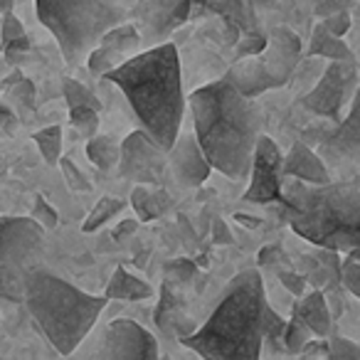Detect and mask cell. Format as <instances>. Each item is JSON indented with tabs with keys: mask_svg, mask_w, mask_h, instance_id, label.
Here are the masks:
<instances>
[{
	"mask_svg": "<svg viewBox=\"0 0 360 360\" xmlns=\"http://www.w3.org/2000/svg\"><path fill=\"white\" fill-rule=\"evenodd\" d=\"M27 314L60 355H72L89 335L109 299L77 289L45 266H32L25 276Z\"/></svg>",
	"mask_w": 360,
	"mask_h": 360,
	"instance_id": "cell-5",
	"label": "cell"
},
{
	"mask_svg": "<svg viewBox=\"0 0 360 360\" xmlns=\"http://www.w3.org/2000/svg\"><path fill=\"white\" fill-rule=\"evenodd\" d=\"M284 328H286V321L269 306V309H266V316H264V340H271V343H274V340H281Z\"/></svg>",
	"mask_w": 360,
	"mask_h": 360,
	"instance_id": "cell-37",
	"label": "cell"
},
{
	"mask_svg": "<svg viewBox=\"0 0 360 360\" xmlns=\"http://www.w3.org/2000/svg\"><path fill=\"white\" fill-rule=\"evenodd\" d=\"M279 281L284 289H289L294 296H304L306 294V276L296 274L291 269H279Z\"/></svg>",
	"mask_w": 360,
	"mask_h": 360,
	"instance_id": "cell-40",
	"label": "cell"
},
{
	"mask_svg": "<svg viewBox=\"0 0 360 360\" xmlns=\"http://www.w3.org/2000/svg\"><path fill=\"white\" fill-rule=\"evenodd\" d=\"M104 296L109 301H143L153 296V289H150V284H146L143 279H139L136 274L126 271L124 266H116L109 284H106V289H104Z\"/></svg>",
	"mask_w": 360,
	"mask_h": 360,
	"instance_id": "cell-18",
	"label": "cell"
},
{
	"mask_svg": "<svg viewBox=\"0 0 360 360\" xmlns=\"http://www.w3.org/2000/svg\"><path fill=\"white\" fill-rule=\"evenodd\" d=\"M131 207L136 210L139 220H155V217L165 215L170 207V195L165 191H158L153 186H136L131 193Z\"/></svg>",
	"mask_w": 360,
	"mask_h": 360,
	"instance_id": "cell-21",
	"label": "cell"
},
{
	"mask_svg": "<svg viewBox=\"0 0 360 360\" xmlns=\"http://www.w3.org/2000/svg\"><path fill=\"white\" fill-rule=\"evenodd\" d=\"M193 3H205L207 6V3H212V0H193Z\"/></svg>",
	"mask_w": 360,
	"mask_h": 360,
	"instance_id": "cell-50",
	"label": "cell"
},
{
	"mask_svg": "<svg viewBox=\"0 0 360 360\" xmlns=\"http://www.w3.org/2000/svg\"><path fill=\"white\" fill-rule=\"evenodd\" d=\"M193 134L205 158L230 180H247L257 139L262 136V106L242 96L222 77L188 96Z\"/></svg>",
	"mask_w": 360,
	"mask_h": 360,
	"instance_id": "cell-1",
	"label": "cell"
},
{
	"mask_svg": "<svg viewBox=\"0 0 360 360\" xmlns=\"http://www.w3.org/2000/svg\"><path fill=\"white\" fill-rule=\"evenodd\" d=\"M207 8L212 13H217L222 20L232 22L242 35L245 32H259L255 6H252L250 0H212V3H207Z\"/></svg>",
	"mask_w": 360,
	"mask_h": 360,
	"instance_id": "cell-20",
	"label": "cell"
},
{
	"mask_svg": "<svg viewBox=\"0 0 360 360\" xmlns=\"http://www.w3.org/2000/svg\"><path fill=\"white\" fill-rule=\"evenodd\" d=\"M91 360H158V343L141 323L116 319L106 326Z\"/></svg>",
	"mask_w": 360,
	"mask_h": 360,
	"instance_id": "cell-10",
	"label": "cell"
},
{
	"mask_svg": "<svg viewBox=\"0 0 360 360\" xmlns=\"http://www.w3.org/2000/svg\"><path fill=\"white\" fill-rule=\"evenodd\" d=\"M281 175L284 178H296L301 183H309V186H323L330 183V170L323 163L319 153L311 148L304 141H294L289 148V153L284 155V163H281Z\"/></svg>",
	"mask_w": 360,
	"mask_h": 360,
	"instance_id": "cell-15",
	"label": "cell"
},
{
	"mask_svg": "<svg viewBox=\"0 0 360 360\" xmlns=\"http://www.w3.org/2000/svg\"><path fill=\"white\" fill-rule=\"evenodd\" d=\"M358 84L360 82L358 72H355V62H328L316 79L314 89L304 96V106L311 114L340 124L343 109L353 101Z\"/></svg>",
	"mask_w": 360,
	"mask_h": 360,
	"instance_id": "cell-8",
	"label": "cell"
},
{
	"mask_svg": "<svg viewBox=\"0 0 360 360\" xmlns=\"http://www.w3.org/2000/svg\"><path fill=\"white\" fill-rule=\"evenodd\" d=\"M269 309L259 269H245L222 291L210 319L180 343L202 360H259Z\"/></svg>",
	"mask_w": 360,
	"mask_h": 360,
	"instance_id": "cell-3",
	"label": "cell"
},
{
	"mask_svg": "<svg viewBox=\"0 0 360 360\" xmlns=\"http://www.w3.org/2000/svg\"><path fill=\"white\" fill-rule=\"evenodd\" d=\"M210 237H212V242L215 245H232V232H230V227L225 225V220H220V217H215L212 220V232H210Z\"/></svg>",
	"mask_w": 360,
	"mask_h": 360,
	"instance_id": "cell-44",
	"label": "cell"
},
{
	"mask_svg": "<svg viewBox=\"0 0 360 360\" xmlns=\"http://www.w3.org/2000/svg\"><path fill=\"white\" fill-rule=\"evenodd\" d=\"M316 153L323 158L326 165H338L360 173V84L348 104V114L326 131Z\"/></svg>",
	"mask_w": 360,
	"mask_h": 360,
	"instance_id": "cell-11",
	"label": "cell"
},
{
	"mask_svg": "<svg viewBox=\"0 0 360 360\" xmlns=\"http://www.w3.org/2000/svg\"><path fill=\"white\" fill-rule=\"evenodd\" d=\"M301 50H304L301 37L289 27H271L266 32V47L262 52V60L274 82V89L291 82L296 67L301 65Z\"/></svg>",
	"mask_w": 360,
	"mask_h": 360,
	"instance_id": "cell-13",
	"label": "cell"
},
{
	"mask_svg": "<svg viewBox=\"0 0 360 360\" xmlns=\"http://www.w3.org/2000/svg\"><path fill=\"white\" fill-rule=\"evenodd\" d=\"M57 165H60V170H62V175H65L67 188H70V191H75V193H89L91 191L89 178L77 168V163L72 158H60V163Z\"/></svg>",
	"mask_w": 360,
	"mask_h": 360,
	"instance_id": "cell-32",
	"label": "cell"
},
{
	"mask_svg": "<svg viewBox=\"0 0 360 360\" xmlns=\"http://www.w3.org/2000/svg\"><path fill=\"white\" fill-rule=\"evenodd\" d=\"M35 11L70 67L84 62L111 27L126 22V8L116 0H35Z\"/></svg>",
	"mask_w": 360,
	"mask_h": 360,
	"instance_id": "cell-6",
	"label": "cell"
},
{
	"mask_svg": "<svg viewBox=\"0 0 360 360\" xmlns=\"http://www.w3.org/2000/svg\"><path fill=\"white\" fill-rule=\"evenodd\" d=\"M32 141H35L37 150H40L42 160H45L47 165H57L62 158V129L60 126H45V129H40L35 136H32Z\"/></svg>",
	"mask_w": 360,
	"mask_h": 360,
	"instance_id": "cell-25",
	"label": "cell"
},
{
	"mask_svg": "<svg viewBox=\"0 0 360 360\" xmlns=\"http://www.w3.org/2000/svg\"><path fill=\"white\" fill-rule=\"evenodd\" d=\"M350 0H314V13L316 18L326 20V18L335 15V13H343L348 11Z\"/></svg>",
	"mask_w": 360,
	"mask_h": 360,
	"instance_id": "cell-39",
	"label": "cell"
},
{
	"mask_svg": "<svg viewBox=\"0 0 360 360\" xmlns=\"http://www.w3.org/2000/svg\"><path fill=\"white\" fill-rule=\"evenodd\" d=\"M340 281H343V286L355 299H360V262L358 259L345 257V259L340 262Z\"/></svg>",
	"mask_w": 360,
	"mask_h": 360,
	"instance_id": "cell-36",
	"label": "cell"
},
{
	"mask_svg": "<svg viewBox=\"0 0 360 360\" xmlns=\"http://www.w3.org/2000/svg\"><path fill=\"white\" fill-rule=\"evenodd\" d=\"M281 155L279 146L269 139V136H259L255 146V158H252L250 170V188H247L245 198L247 202H281Z\"/></svg>",
	"mask_w": 360,
	"mask_h": 360,
	"instance_id": "cell-12",
	"label": "cell"
},
{
	"mask_svg": "<svg viewBox=\"0 0 360 360\" xmlns=\"http://www.w3.org/2000/svg\"><path fill=\"white\" fill-rule=\"evenodd\" d=\"M32 220L37 222V225L42 227V230H55L57 225H60V215H57V210L50 205V202L45 200L42 195L35 198V205H32Z\"/></svg>",
	"mask_w": 360,
	"mask_h": 360,
	"instance_id": "cell-35",
	"label": "cell"
},
{
	"mask_svg": "<svg viewBox=\"0 0 360 360\" xmlns=\"http://www.w3.org/2000/svg\"><path fill=\"white\" fill-rule=\"evenodd\" d=\"M126 210V200L121 198H114V195H104L101 200H96V205L91 207V212L86 215L84 225H82V232L84 235H91V232L101 230L109 220H114L116 215Z\"/></svg>",
	"mask_w": 360,
	"mask_h": 360,
	"instance_id": "cell-24",
	"label": "cell"
},
{
	"mask_svg": "<svg viewBox=\"0 0 360 360\" xmlns=\"http://www.w3.org/2000/svg\"><path fill=\"white\" fill-rule=\"evenodd\" d=\"M252 6H266V8H271V3H274V0H250Z\"/></svg>",
	"mask_w": 360,
	"mask_h": 360,
	"instance_id": "cell-49",
	"label": "cell"
},
{
	"mask_svg": "<svg viewBox=\"0 0 360 360\" xmlns=\"http://www.w3.org/2000/svg\"><path fill=\"white\" fill-rule=\"evenodd\" d=\"M139 230V220H131V217H126V220H121L119 225L114 227V232H111V235H114V240H126V237H131L134 235V232Z\"/></svg>",
	"mask_w": 360,
	"mask_h": 360,
	"instance_id": "cell-45",
	"label": "cell"
},
{
	"mask_svg": "<svg viewBox=\"0 0 360 360\" xmlns=\"http://www.w3.org/2000/svg\"><path fill=\"white\" fill-rule=\"evenodd\" d=\"M121 62H124V57L106 50V47H101V45L94 47V50L89 52V57H86V67H89V72L94 77H106L111 70H116Z\"/></svg>",
	"mask_w": 360,
	"mask_h": 360,
	"instance_id": "cell-30",
	"label": "cell"
},
{
	"mask_svg": "<svg viewBox=\"0 0 360 360\" xmlns=\"http://www.w3.org/2000/svg\"><path fill=\"white\" fill-rule=\"evenodd\" d=\"M119 175L134 180L136 186H163L168 173V150H163L143 129L129 134L121 141Z\"/></svg>",
	"mask_w": 360,
	"mask_h": 360,
	"instance_id": "cell-9",
	"label": "cell"
},
{
	"mask_svg": "<svg viewBox=\"0 0 360 360\" xmlns=\"http://www.w3.org/2000/svg\"><path fill=\"white\" fill-rule=\"evenodd\" d=\"M296 316L299 321L319 338H328L330 328H333V316H330L328 301H326L323 291L314 289L309 294L301 296L299 309H296Z\"/></svg>",
	"mask_w": 360,
	"mask_h": 360,
	"instance_id": "cell-17",
	"label": "cell"
},
{
	"mask_svg": "<svg viewBox=\"0 0 360 360\" xmlns=\"http://www.w3.org/2000/svg\"><path fill=\"white\" fill-rule=\"evenodd\" d=\"M225 79L230 82L242 96H247V99H259L264 91L274 89V82H271L269 72H266L262 55L237 60L235 65L227 70Z\"/></svg>",
	"mask_w": 360,
	"mask_h": 360,
	"instance_id": "cell-16",
	"label": "cell"
},
{
	"mask_svg": "<svg viewBox=\"0 0 360 360\" xmlns=\"http://www.w3.org/2000/svg\"><path fill=\"white\" fill-rule=\"evenodd\" d=\"M326 353H328V360H360V345L345 335H328Z\"/></svg>",
	"mask_w": 360,
	"mask_h": 360,
	"instance_id": "cell-31",
	"label": "cell"
},
{
	"mask_svg": "<svg viewBox=\"0 0 360 360\" xmlns=\"http://www.w3.org/2000/svg\"><path fill=\"white\" fill-rule=\"evenodd\" d=\"M235 220L240 222V225H247V227H259V217H252V215H242V212H237Z\"/></svg>",
	"mask_w": 360,
	"mask_h": 360,
	"instance_id": "cell-47",
	"label": "cell"
},
{
	"mask_svg": "<svg viewBox=\"0 0 360 360\" xmlns=\"http://www.w3.org/2000/svg\"><path fill=\"white\" fill-rule=\"evenodd\" d=\"M45 252V230L32 217H0V306H20L25 276Z\"/></svg>",
	"mask_w": 360,
	"mask_h": 360,
	"instance_id": "cell-7",
	"label": "cell"
},
{
	"mask_svg": "<svg viewBox=\"0 0 360 360\" xmlns=\"http://www.w3.org/2000/svg\"><path fill=\"white\" fill-rule=\"evenodd\" d=\"M163 276H165V284L170 286H188L193 279L198 276V264L188 257H178V259H170L163 264Z\"/></svg>",
	"mask_w": 360,
	"mask_h": 360,
	"instance_id": "cell-26",
	"label": "cell"
},
{
	"mask_svg": "<svg viewBox=\"0 0 360 360\" xmlns=\"http://www.w3.org/2000/svg\"><path fill=\"white\" fill-rule=\"evenodd\" d=\"M25 25L20 22V18L15 15V13H3L0 15V47L8 45V42L13 40H20V37H25Z\"/></svg>",
	"mask_w": 360,
	"mask_h": 360,
	"instance_id": "cell-34",
	"label": "cell"
},
{
	"mask_svg": "<svg viewBox=\"0 0 360 360\" xmlns=\"http://www.w3.org/2000/svg\"><path fill=\"white\" fill-rule=\"evenodd\" d=\"M309 57L311 60H326V62H355V55L348 47V42H343V37H335L330 32H326L321 22L314 27V35H311Z\"/></svg>",
	"mask_w": 360,
	"mask_h": 360,
	"instance_id": "cell-19",
	"label": "cell"
},
{
	"mask_svg": "<svg viewBox=\"0 0 360 360\" xmlns=\"http://www.w3.org/2000/svg\"><path fill=\"white\" fill-rule=\"evenodd\" d=\"M104 79L124 91L141 129L168 150L178 139L186 114L180 57L173 42L129 57Z\"/></svg>",
	"mask_w": 360,
	"mask_h": 360,
	"instance_id": "cell-2",
	"label": "cell"
},
{
	"mask_svg": "<svg viewBox=\"0 0 360 360\" xmlns=\"http://www.w3.org/2000/svg\"><path fill=\"white\" fill-rule=\"evenodd\" d=\"M168 168L183 188H200L210 178V160L205 158L195 134H178L168 148Z\"/></svg>",
	"mask_w": 360,
	"mask_h": 360,
	"instance_id": "cell-14",
	"label": "cell"
},
{
	"mask_svg": "<svg viewBox=\"0 0 360 360\" xmlns=\"http://www.w3.org/2000/svg\"><path fill=\"white\" fill-rule=\"evenodd\" d=\"M281 202L299 237L333 255L360 257V188L353 183L309 186L284 178Z\"/></svg>",
	"mask_w": 360,
	"mask_h": 360,
	"instance_id": "cell-4",
	"label": "cell"
},
{
	"mask_svg": "<svg viewBox=\"0 0 360 360\" xmlns=\"http://www.w3.org/2000/svg\"><path fill=\"white\" fill-rule=\"evenodd\" d=\"M311 335H314V333H311V330L299 321V316L294 314V319L286 321V328H284V335H281V343H284L286 353L296 355V353H304L306 345H309V340H311Z\"/></svg>",
	"mask_w": 360,
	"mask_h": 360,
	"instance_id": "cell-27",
	"label": "cell"
},
{
	"mask_svg": "<svg viewBox=\"0 0 360 360\" xmlns=\"http://www.w3.org/2000/svg\"><path fill=\"white\" fill-rule=\"evenodd\" d=\"M266 47V35L264 32H245L237 40V60H245V57H259Z\"/></svg>",
	"mask_w": 360,
	"mask_h": 360,
	"instance_id": "cell-33",
	"label": "cell"
},
{
	"mask_svg": "<svg viewBox=\"0 0 360 360\" xmlns=\"http://www.w3.org/2000/svg\"><path fill=\"white\" fill-rule=\"evenodd\" d=\"M25 52H30V37L27 35L20 37V40H13V42H8V45H3V55H6L8 62H13V65H18Z\"/></svg>",
	"mask_w": 360,
	"mask_h": 360,
	"instance_id": "cell-41",
	"label": "cell"
},
{
	"mask_svg": "<svg viewBox=\"0 0 360 360\" xmlns=\"http://www.w3.org/2000/svg\"><path fill=\"white\" fill-rule=\"evenodd\" d=\"M15 124H18L15 114H13V111L8 109V106L0 104V136H3V134H11V131L15 129Z\"/></svg>",
	"mask_w": 360,
	"mask_h": 360,
	"instance_id": "cell-46",
	"label": "cell"
},
{
	"mask_svg": "<svg viewBox=\"0 0 360 360\" xmlns=\"http://www.w3.org/2000/svg\"><path fill=\"white\" fill-rule=\"evenodd\" d=\"M121 143H116L111 136H99L86 141V158L96 165L99 170H114L119 165Z\"/></svg>",
	"mask_w": 360,
	"mask_h": 360,
	"instance_id": "cell-22",
	"label": "cell"
},
{
	"mask_svg": "<svg viewBox=\"0 0 360 360\" xmlns=\"http://www.w3.org/2000/svg\"><path fill=\"white\" fill-rule=\"evenodd\" d=\"M13 6H15V0H0V15H3V13H11Z\"/></svg>",
	"mask_w": 360,
	"mask_h": 360,
	"instance_id": "cell-48",
	"label": "cell"
},
{
	"mask_svg": "<svg viewBox=\"0 0 360 360\" xmlns=\"http://www.w3.org/2000/svg\"><path fill=\"white\" fill-rule=\"evenodd\" d=\"M70 124L82 139H94L99 131V111L89 109V106H75L70 109Z\"/></svg>",
	"mask_w": 360,
	"mask_h": 360,
	"instance_id": "cell-28",
	"label": "cell"
},
{
	"mask_svg": "<svg viewBox=\"0 0 360 360\" xmlns=\"http://www.w3.org/2000/svg\"><path fill=\"white\" fill-rule=\"evenodd\" d=\"M13 94H15L25 106L35 104V84H32L30 79H22V77H20V79L15 82V89H13Z\"/></svg>",
	"mask_w": 360,
	"mask_h": 360,
	"instance_id": "cell-43",
	"label": "cell"
},
{
	"mask_svg": "<svg viewBox=\"0 0 360 360\" xmlns=\"http://www.w3.org/2000/svg\"><path fill=\"white\" fill-rule=\"evenodd\" d=\"M62 94H65V101L70 109H75V106H89V109H101L99 99L94 96V91L86 89L82 82L77 79H65V84H62Z\"/></svg>",
	"mask_w": 360,
	"mask_h": 360,
	"instance_id": "cell-29",
	"label": "cell"
},
{
	"mask_svg": "<svg viewBox=\"0 0 360 360\" xmlns=\"http://www.w3.org/2000/svg\"><path fill=\"white\" fill-rule=\"evenodd\" d=\"M139 42H141V37H139V32H136V27L131 25V22H121V25L111 27V30L101 37L99 45L116 52V55H121L124 60H129V57H134L131 52L139 47Z\"/></svg>",
	"mask_w": 360,
	"mask_h": 360,
	"instance_id": "cell-23",
	"label": "cell"
},
{
	"mask_svg": "<svg viewBox=\"0 0 360 360\" xmlns=\"http://www.w3.org/2000/svg\"><path fill=\"white\" fill-rule=\"evenodd\" d=\"M281 259H284V252H281L279 245H266L264 250H259V255H257L259 266H276Z\"/></svg>",
	"mask_w": 360,
	"mask_h": 360,
	"instance_id": "cell-42",
	"label": "cell"
},
{
	"mask_svg": "<svg viewBox=\"0 0 360 360\" xmlns=\"http://www.w3.org/2000/svg\"><path fill=\"white\" fill-rule=\"evenodd\" d=\"M323 30L326 32H330V35H335V37H343L345 32L350 30V13L348 11H343V13H335V15H330V18H326L323 22Z\"/></svg>",
	"mask_w": 360,
	"mask_h": 360,
	"instance_id": "cell-38",
	"label": "cell"
}]
</instances>
